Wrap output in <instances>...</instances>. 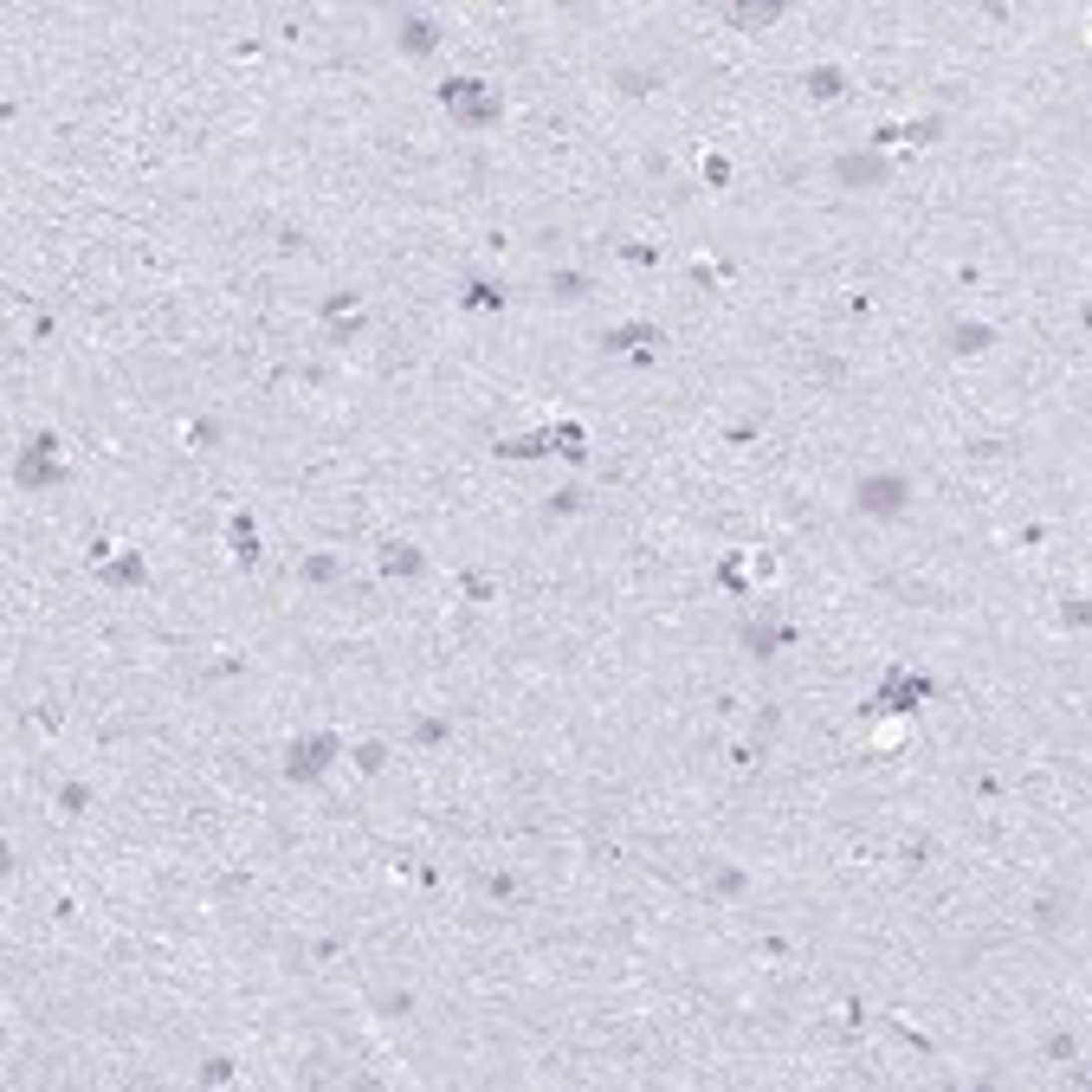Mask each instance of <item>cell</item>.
I'll return each mask as SVG.
<instances>
[{
    "instance_id": "6da1fadb",
    "label": "cell",
    "mask_w": 1092,
    "mask_h": 1092,
    "mask_svg": "<svg viewBox=\"0 0 1092 1092\" xmlns=\"http://www.w3.org/2000/svg\"><path fill=\"white\" fill-rule=\"evenodd\" d=\"M72 472L59 466V433H33L26 440V453L13 459V485L20 491H52V485H65Z\"/></svg>"
},
{
    "instance_id": "7a4b0ae2",
    "label": "cell",
    "mask_w": 1092,
    "mask_h": 1092,
    "mask_svg": "<svg viewBox=\"0 0 1092 1092\" xmlns=\"http://www.w3.org/2000/svg\"><path fill=\"white\" fill-rule=\"evenodd\" d=\"M440 104H446L459 123H466V130H491V123H498V111H504L498 91L479 85V78H446V85H440Z\"/></svg>"
},
{
    "instance_id": "3957f363",
    "label": "cell",
    "mask_w": 1092,
    "mask_h": 1092,
    "mask_svg": "<svg viewBox=\"0 0 1092 1092\" xmlns=\"http://www.w3.org/2000/svg\"><path fill=\"white\" fill-rule=\"evenodd\" d=\"M853 504H859V517H879V524H892V517L911 511V479H898V472H872V479L853 485Z\"/></svg>"
},
{
    "instance_id": "277c9868",
    "label": "cell",
    "mask_w": 1092,
    "mask_h": 1092,
    "mask_svg": "<svg viewBox=\"0 0 1092 1092\" xmlns=\"http://www.w3.org/2000/svg\"><path fill=\"white\" fill-rule=\"evenodd\" d=\"M343 757V737L336 731H317V737H291V750H284V776L291 783H317L330 763Z\"/></svg>"
},
{
    "instance_id": "5b68a950",
    "label": "cell",
    "mask_w": 1092,
    "mask_h": 1092,
    "mask_svg": "<svg viewBox=\"0 0 1092 1092\" xmlns=\"http://www.w3.org/2000/svg\"><path fill=\"white\" fill-rule=\"evenodd\" d=\"M440 39L446 33H440V20H433V13H414V7L394 13V46H401L407 59H433V52H440Z\"/></svg>"
},
{
    "instance_id": "8992f818",
    "label": "cell",
    "mask_w": 1092,
    "mask_h": 1092,
    "mask_svg": "<svg viewBox=\"0 0 1092 1092\" xmlns=\"http://www.w3.org/2000/svg\"><path fill=\"white\" fill-rule=\"evenodd\" d=\"M834 182L840 188H885L892 182V162L872 156V149H847V156H834Z\"/></svg>"
},
{
    "instance_id": "52a82bcc",
    "label": "cell",
    "mask_w": 1092,
    "mask_h": 1092,
    "mask_svg": "<svg viewBox=\"0 0 1092 1092\" xmlns=\"http://www.w3.org/2000/svg\"><path fill=\"white\" fill-rule=\"evenodd\" d=\"M666 343L660 323H621V330H602V349L608 356H653Z\"/></svg>"
},
{
    "instance_id": "ba28073f",
    "label": "cell",
    "mask_w": 1092,
    "mask_h": 1092,
    "mask_svg": "<svg viewBox=\"0 0 1092 1092\" xmlns=\"http://www.w3.org/2000/svg\"><path fill=\"white\" fill-rule=\"evenodd\" d=\"M381 576L388 582H420L427 576V550H420V543H381Z\"/></svg>"
},
{
    "instance_id": "9c48e42d",
    "label": "cell",
    "mask_w": 1092,
    "mask_h": 1092,
    "mask_svg": "<svg viewBox=\"0 0 1092 1092\" xmlns=\"http://www.w3.org/2000/svg\"><path fill=\"white\" fill-rule=\"evenodd\" d=\"M789 640H796V627H789V621H744V647L757 653V660H770V653H783Z\"/></svg>"
},
{
    "instance_id": "30bf717a",
    "label": "cell",
    "mask_w": 1092,
    "mask_h": 1092,
    "mask_svg": "<svg viewBox=\"0 0 1092 1092\" xmlns=\"http://www.w3.org/2000/svg\"><path fill=\"white\" fill-rule=\"evenodd\" d=\"M911 699H924V679H911L905 666H892V673H885V692L872 705H879V712H911Z\"/></svg>"
},
{
    "instance_id": "8fae6325",
    "label": "cell",
    "mask_w": 1092,
    "mask_h": 1092,
    "mask_svg": "<svg viewBox=\"0 0 1092 1092\" xmlns=\"http://www.w3.org/2000/svg\"><path fill=\"white\" fill-rule=\"evenodd\" d=\"M802 91H809L815 104H834V98H847V72H840V65H809V72H802Z\"/></svg>"
},
{
    "instance_id": "7c38bea8",
    "label": "cell",
    "mask_w": 1092,
    "mask_h": 1092,
    "mask_svg": "<svg viewBox=\"0 0 1092 1092\" xmlns=\"http://www.w3.org/2000/svg\"><path fill=\"white\" fill-rule=\"evenodd\" d=\"M227 550L240 556V569L259 563V524H253V511H234V517H227Z\"/></svg>"
},
{
    "instance_id": "4fadbf2b",
    "label": "cell",
    "mask_w": 1092,
    "mask_h": 1092,
    "mask_svg": "<svg viewBox=\"0 0 1092 1092\" xmlns=\"http://www.w3.org/2000/svg\"><path fill=\"white\" fill-rule=\"evenodd\" d=\"M950 349H957V356H989V349H995V330H989V323H976V317H970V323L957 317V323H950Z\"/></svg>"
},
{
    "instance_id": "5bb4252c",
    "label": "cell",
    "mask_w": 1092,
    "mask_h": 1092,
    "mask_svg": "<svg viewBox=\"0 0 1092 1092\" xmlns=\"http://www.w3.org/2000/svg\"><path fill=\"white\" fill-rule=\"evenodd\" d=\"M614 91H621V98H653V91H660V72H640V65H614Z\"/></svg>"
},
{
    "instance_id": "9a60e30c",
    "label": "cell",
    "mask_w": 1092,
    "mask_h": 1092,
    "mask_svg": "<svg viewBox=\"0 0 1092 1092\" xmlns=\"http://www.w3.org/2000/svg\"><path fill=\"white\" fill-rule=\"evenodd\" d=\"M297 576H304L310 589H323V582H343V556H336V550H317V556H304V563H297Z\"/></svg>"
},
{
    "instance_id": "2e32d148",
    "label": "cell",
    "mask_w": 1092,
    "mask_h": 1092,
    "mask_svg": "<svg viewBox=\"0 0 1092 1092\" xmlns=\"http://www.w3.org/2000/svg\"><path fill=\"white\" fill-rule=\"evenodd\" d=\"M731 26H744V33H757V26H776L783 20V0H757V7H725Z\"/></svg>"
},
{
    "instance_id": "e0dca14e",
    "label": "cell",
    "mask_w": 1092,
    "mask_h": 1092,
    "mask_svg": "<svg viewBox=\"0 0 1092 1092\" xmlns=\"http://www.w3.org/2000/svg\"><path fill=\"white\" fill-rule=\"evenodd\" d=\"M104 582H111V589H143V582H149V563L130 550V556H117V563H104Z\"/></svg>"
},
{
    "instance_id": "ac0fdd59",
    "label": "cell",
    "mask_w": 1092,
    "mask_h": 1092,
    "mask_svg": "<svg viewBox=\"0 0 1092 1092\" xmlns=\"http://www.w3.org/2000/svg\"><path fill=\"white\" fill-rule=\"evenodd\" d=\"M589 291H595L589 272H550V297H556V304H582Z\"/></svg>"
},
{
    "instance_id": "d6986e66",
    "label": "cell",
    "mask_w": 1092,
    "mask_h": 1092,
    "mask_svg": "<svg viewBox=\"0 0 1092 1092\" xmlns=\"http://www.w3.org/2000/svg\"><path fill=\"white\" fill-rule=\"evenodd\" d=\"M498 453H504V459H543V453H556V440H550V427H543V433H517V440H498Z\"/></svg>"
},
{
    "instance_id": "ffe728a7",
    "label": "cell",
    "mask_w": 1092,
    "mask_h": 1092,
    "mask_svg": "<svg viewBox=\"0 0 1092 1092\" xmlns=\"http://www.w3.org/2000/svg\"><path fill=\"white\" fill-rule=\"evenodd\" d=\"M466 310H504V284L498 278H466V297H459Z\"/></svg>"
},
{
    "instance_id": "44dd1931",
    "label": "cell",
    "mask_w": 1092,
    "mask_h": 1092,
    "mask_svg": "<svg viewBox=\"0 0 1092 1092\" xmlns=\"http://www.w3.org/2000/svg\"><path fill=\"white\" fill-rule=\"evenodd\" d=\"M550 440H556V453H563L569 466H582V459H589V446H582V427H576V420H563V427H550Z\"/></svg>"
},
{
    "instance_id": "7402d4cb",
    "label": "cell",
    "mask_w": 1092,
    "mask_h": 1092,
    "mask_svg": "<svg viewBox=\"0 0 1092 1092\" xmlns=\"http://www.w3.org/2000/svg\"><path fill=\"white\" fill-rule=\"evenodd\" d=\"M349 757H356V770H362V776H381V770H388V744H381V737H362V744L349 750Z\"/></svg>"
},
{
    "instance_id": "603a6c76",
    "label": "cell",
    "mask_w": 1092,
    "mask_h": 1092,
    "mask_svg": "<svg viewBox=\"0 0 1092 1092\" xmlns=\"http://www.w3.org/2000/svg\"><path fill=\"white\" fill-rule=\"evenodd\" d=\"M898 143H944V117H918V123H898Z\"/></svg>"
},
{
    "instance_id": "cb8c5ba5",
    "label": "cell",
    "mask_w": 1092,
    "mask_h": 1092,
    "mask_svg": "<svg viewBox=\"0 0 1092 1092\" xmlns=\"http://www.w3.org/2000/svg\"><path fill=\"white\" fill-rule=\"evenodd\" d=\"M550 511H556V517H576V511H589V491H582V485H563V491H550Z\"/></svg>"
},
{
    "instance_id": "d4e9b609",
    "label": "cell",
    "mask_w": 1092,
    "mask_h": 1092,
    "mask_svg": "<svg viewBox=\"0 0 1092 1092\" xmlns=\"http://www.w3.org/2000/svg\"><path fill=\"white\" fill-rule=\"evenodd\" d=\"M221 433H227V427H221V420H214V414L188 420V446H221Z\"/></svg>"
},
{
    "instance_id": "484cf974",
    "label": "cell",
    "mask_w": 1092,
    "mask_h": 1092,
    "mask_svg": "<svg viewBox=\"0 0 1092 1092\" xmlns=\"http://www.w3.org/2000/svg\"><path fill=\"white\" fill-rule=\"evenodd\" d=\"M91 809V789L85 783H59V815H85Z\"/></svg>"
},
{
    "instance_id": "4316f807",
    "label": "cell",
    "mask_w": 1092,
    "mask_h": 1092,
    "mask_svg": "<svg viewBox=\"0 0 1092 1092\" xmlns=\"http://www.w3.org/2000/svg\"><path fill=\"white\" fill-rule=\"evenodd\" d=\"M1041 1054H1047V1060H1073V1054H1080V1041H1073L1067 1028H1054V1034L1041 1041Z\"/></svg>"
},
{
    "instance_id": "83f0119b",
    "label": "cell",
    "mask_w": 1092,
    "mask_h": 1092,
    "mask_svg": "<svg viewBox=\"0 0 1092 1092\" xmlns=\"http://www.w3.org/2000/svg\"><path fill=\"white\" fill-rule=\"evenodd\" d=\"M459 589H466V602H491V595H498L485 569H466V576H459Z\"/></svg>"
},
{
    "instance_id": "f1b7e54d",
    "label": "cell",
    "mask_w": 1092,
    "mask_h": 1092,
    "mask_svg": "<svg viewBox=\"0 0 1092 1092\" xmlns=\"http://www.w3.org/2000/svg\"><path fill=\"white\" fill-rule=\"evenodd\" d=\"M744 885H750V879H744L737 866H718V872H712V892H725V898H737Z\"/></svg>"
},
{
    "instance_id": "f546056e",
    "label": "cell",
    "mask_w": 1092,
    "mask_h": 1092,
    "mask_svg": "<svg viewBox=\"0 0 1092 1092\" xmlns=\"http://www.w3.org/2000/svg\"><path fill=\"white\" fill-rule=\"evenodd\" d=\"M201 1080H208V1086H227V1080H234V1060H227V1054L201 1060Z\"/></svg>"
},
{
    "instance_id": "4dcf8cb0",
    "label": "cell",
    "mask_w": 1092,
    "mask_h": 1092,
    "mask_svg": "<svg viewBox=\"0 0 1092 1092\" xmlns=\"http://www.w3.org/2000/svg\"><path fill=\"white\" fill-rule=\"evenodd\" d=\"M446 731H453L446 718H420V725H414V744H446Z\"/></svg>"
},
{
    "instance_id": "1f68e13d",
    "label": "cell",
    "mask_w": 1092,
    "mask_h": 1092,
    "mask_svg": "<svg viewBox=\"0 0 1092 1092\" xmlns=\"http://www.w3.org/2000/svg\"><path fill=\"white\" fill-rule=\"evenodd\" d=\"M621 259H627V266H660V246H634V240H627Z\"/></svg>"
},
{
    "instance_id": "d6a6232c",
    "label": "cell",
    "mask_w": 1092,
    "mask_h": 1092,
    "mask_svg": "<svg viewBox=\"0 0 1092 1092\" xmlns=\"http://www.w3.org/2000/svg\"><path fill=\"white\" fill-rule=\"evenodd\" d=\"M343 310H356V291H330V297H323V317H330V323L343 317Z\"/></svg>"
},
{
    "instance_id": "836d02e7",
    "label": "cell",
    "mask_w": 1092,
    "mask_h": 1092,
    "mask_svg": "<svg viewBox=\"0 0 1092 1092\" xmlns=\"http://www.w3.org/2000/svg\"><path fill=\"white\" fill-rule=\"evenodd\" d=\"M1034 924H1041V931H1060V898H1041V905H1034Z\"/></svg>"
},
{
    "instance_id": "e575fe53",
    "label": "cell",
    "mask_w": 1092,
    "mask_h": 1092,
    "mask_svg": "<svg viewBox=\"0 0 1092 1092\" xmlns=\"http://www.w3.org/2000/svg\"><path fill=\"white\" fill-rule=\"evenodd\" d=\"M898 859H905V866H924V859H931V840H905V847H898Z\"/></svg>"
},
{
    "instance_id": "d590c367",
    "label": "cell",
    "mask_w": 1092,
    "mask_h": 1092,
    "mask_svg": "<svg viewBox=\"0 0 1092 1092\" xmlns=\"http://www.w3.org/2000/svg\"><path fill=\"white\" fill-rule=\"evenodd\" d=\"M485 892H491V898H511L517 879H511V872H485Z\"/></svg>"
}]
</instances>
